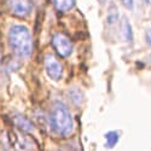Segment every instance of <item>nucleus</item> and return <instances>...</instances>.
<instances>
[{"instance_id":"1","label":"nucleus","mask_w":151,"mask_h":151,"mask_svg":"<svg viewBox=\"0 0 151 151\" xmlns=\"http://www.w3.org/2000/svg\"><path fill=\"white\" fill-rule=\"evenodd\" d=\"M9 44L19 57H29L33 50L30 32L24 26H14L9 32Z\"/></svg>"},{"instance_id":"2","label":"nucleus","mask_w":151,"mask_h":151,"mask_svg":"<svg viewBox=\"0 0 151 151\" xmlns=\"http://www.w3.org/2000/svg\"><path fill=\"white\" fill-rule=\"evenodd\" d=\"M52 129L60 137H68L74 131V121L69 109L62 102H56L51 112Z\"/></svg>"},{"instance_id":"3","label":"nucleus","mask_w":151,"mask_h":151,"mask_svg":"<svg viewBox=\"0 0 151 151\" xmlns=\"http://www.w3.org/2000/svg\"><path fill=\"white\" fill-rule=\"evenodd\" d=\"M10 143L17 151H34L35 144L28 135L22 132H11L9 134Z\"/></svg>"},{"instance_id":"4","label":"nucleus","mask_w":151,"mask_h":151,"mask_svg":"<svg viewBox=\"0 0 151 151\" xmlns=\"http://www.w3.org/2000/svg\"><path fill=\"white\" fill-rule=\"evenodd\" d=\"M52 45L60 57H68L73 52V44L64 34L57 33L52 36Z\"/></svg>"},{"instance_id":"5","label":"nucleus","mask_w":151,"mask_h":151,"mask_svg":"<svg viewBox=\"0 0 151 151\" xmlns=\"http://www.w3.org/2000/svg\"><path fill=\"white\" fill-rule=\"evenodd\" d=\"M45 69H46V73L50 76V79H52L53 81L60 80L62 75H63V67L55 56L47 55L45 57Z\"/></svg>"},{"instance_id":"6","label":"nucleus","mask_w":151,"mask_h":151,"mask_svg":"<svg viewBox=\"0 0 151 151\" xmlns=\"http://www.w3.org/2000/svg\"><path fill=\"white\" fill-rule=\"evenodd\" d=\"M9 6L11 12L17 17H26L32 12V3L30 0H10Z\"/></svg>"},{"instance_id":"7","label":"nucleus","mask_w":151,"mask_h":151,"mask_svg":"<svg viewBox=\"0 0 151 151\" xmlns=\"http://www.w3.org/2000/svg\"><path fill=\"white\" fill-rule=\"evenodd\" d=\"M14 121H15V124L17 126V127L22 132H30V131H33V123L27 117H24L22 115H17V116H15Z\"/></svg>"},{"instance_id":"8","label":"nucleus","mask_w":151,"mask_h":151,"mask_svg":"<svg viewBox=\"0 0 151 151\" xmlns=\"http://www.w3.org/2000/svg\"><path fill=\"white\" fill-rule=\"evenodd\" d=\"M53 5L57 11L65 12L75 5V0H53Z\"/></svg>"},{"instance_id":"9","label":"nucleus","mask_w":151,"mask_h":151,"mask_svg":"<svg viewBox=\"0 0 151 151\" xmlns=\"http://www.w3.org/2000/svg\"><path fill=\"white\" fill-rule=\"evenodd\" d=\"M121 30H122V34H123V36H124L126 41L132 42V41H133V33H132V27H131L129 22L127 21V18H126V17H123V18H122Z\"/></svg>"},{"instance_id":"10","label":"nucleus","mask_w":151,"mask_h":151,"mask_svg":"<svg viewBox=\"0 0 151 151\" xmlns=\"http://www.w3.org/2000/svg\"><path fill=\"white\" fill-rule=\"evenodd\" d=\"M105 137H106V145L110 146V147L114 146V145L117 143V140H119V133L115 132V131L106 133Z\"/></svg>"},{"instance_id":"11","label":"nucleus","mask_w":151,"mask_h":151,"mask_svg":"<svg viewBox=\"0 0 151 151\" xmlns=\"http://www.w3.org/2000/svg\"><path fill=\"white\" fill-rule=\"evenodd\" d=\"M121 1H122L123 6L126 9H128V10H132L133 6H134V0H121Z\"/></svg>"},{"instance_id":"12","label":"nucleus","mask_w":151,"mask_h":151,"mask_svg":"<svg viewBox=\"0 0 151 151\" xmlns=\"http://www.w3.org/2000/svg\"><path fill=\"white\" fill-rule=\"evenodd\" d=\"M99 1H100V3H104V1H105V0H99Z\"/></svg>"},{"instance_id":"13","label":"nucleus","mask_w":151,"mask_h":151,"mask_svg":"<svg viewBox=\"0 0 151 151\" xmlns=\"http://www.w3.org/2000/svg\"><path fill=\"white\" fill-rule=\"evenodd\" d=\"M150 45H151V44H150Z\"/></svg>"}]
</instances>
